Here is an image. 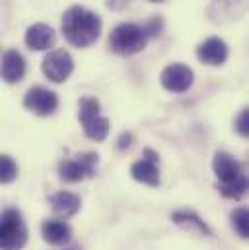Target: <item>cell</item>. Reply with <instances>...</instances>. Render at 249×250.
<instances>
[{"mask_svg": "<svg viewBox=\"0 0 249 250\" xmlns=\"http://www.w3.org/2000/svg\"><path fill=\"white\" fill-rule=\"evenodd\" d=\"M61 29L64 39L70 45H74L78 49H84V47L94 45L100 39L101 18L96 12H90L84 6L74 4L62 14Z\"/></svg>", "mask_w": 249, "mask_h": 250, "instance_id": "obj_1", "label": "cell"}, {"mask_svg": "<svg viewBox=\"0 0 249 250\" xmlns=\"http://www.w3.org/2000/svg\"><path fill=\"white\" fill-rule=\"evenodd\" d=\"M148 43V35L142 25L136 23H119L109 35V47L121 57H132L140 53Z\"/></svg>", "mask_w": 249, "mask_h": 250, "instance_id": "obj_2", "label": "cell"}, {"mask_svg": "<svg viewBox=\"0 0 249 250\" xmlns=\"http://www.w3.org/2000/svg\"><path fill=\"white\" fill-rule=\"evenodd\" d=\"M27 243V227L22 213L14 208L4 209L0 221V247L2 250H22Z\"/></svg>", "mask_w": 249, "mask_h": 250, "instance_id": "obj_3", "label": "cell"}, {"mask_svg": "<svg viewBox=\"0 0 249 250\" xmlns=\"http://www.w3.org/2000/svg\"><path fill=\"white\" fill-rule=\"evenodd\" d=\"M100 155L98 153H84L76 159H66L59 165V177L64 183H80L86 177H94L98 171Z\"/></svg>", "mask_w": 249, "mask_h": 250, "instance_id": "obj_4", "label": "cell"}, {"mask_svg": "<svg viewBox=\"0 0 249 250\" xmlns=\"http://www.w3.org/2000/svg\"><path fill=\"white\" fill-rule=\"evenodd\" d=\"M212 171H214V175H216L218 181H220L218 190H220V188L232 187V185L240 183V181L246 177L244 171H242L240 161H236V157H232L228 151H216V153H214Z\"/></svg>", "mask_w": 249, "mask_h": 250, "instance_id": "obj_5", "label": "cell"}, {"mask_svg": "<svg viewBox=\"0 0 249 250\" xmlns=\"http://www.w3.org/2000/svg\"><path fill=\"white\" fill-rule=\"evenodd\" d=\"M249 0H210L206 16L214 23H228L248 14Z\"/></svg>", "mask_w": 249, "mask_h": 250, "instance_id": "obj_6", "label": "cell"}, {"mask_svg": "<svg viewBox=\"0 0 249 250\" xmlns=\"http://www.w3.org/2000/svg\"><path fill=\"white\" fill-rule=\"evenodd\" d=\"M41 68H43V74H45L51 82L62 83V82H66L68 76L72 74V70H74V61H72V57H70L68 51H64V49H55V51H51V53L43 59Z\"/></svg>", "mask_w": 249, "mask_h": 250, "instance_id": "obj_7", "label": "cell"}, {"mask_svg": "<svg viewBox=\"0 0 249 250\" xmlns=\"http://www.w3.org/2000/svg\"><path fill=\"white\" fill-rule=\"evenodd\" d=\"M24 107L27 111H31L33 115H39V117H49L57 111L59 107V97L55 91L51 89H45L41 85H35L31 87L25 97H24Z\"/></svg>", "mask_w": 249, "mask_h": 250, "instance_id": "obj_8", "label": "cell"}, {"mask_svg": "<svg viewBox=\"0 0 249 250\" xmlns=\"http://www.w3.org/2000/svg\"><path fill=\"white\" fill-rule=\"evenodd\" d=\"M195 74L193 70L181 62L170 64L164 68L162 76H160V83L164 85V89L172 91V93H183L193 85Z\"/></svg>", "mask_w": 249, "mask_h": 250, "instance_id": "obj_9", "label": "cell"}, {"mask_svg": "<svg viewBox=\"0 0 249 250\" xmlns=\"http://www.w3.org/2000/svg\"><path fill=\"white\" fill-rule=\"evenodd\" d=\"M197 57L208 66H220L228 59V45L220 37H208L197 47Z\"/></svg>", "mask_w": 249, "mask_h": 250, "instance_id": "obj_10", "label": "cell"}, {"mask_svg": "<svg viewBox=\"0 0 249 250\" xmlns=\"http://www.w3.org/2000/svg\"><path fill=\"white\" fill-rule=\"evenodd\" d=\"M24 41L33 51H49L57 41V33L47 23H33L27 27Z\"/></svg>", "mask_w": 249, "mask_h": 250, "instance_id": "obj_11", "label": "cell"}, {"mask_svg": "<svg viewBox=\"0 0 249 250\" xmlns=\"http://www.w3.org/2000/svg\"><path fill=\"white\" fill-rule=\"evenodd\" d=\"M25 74V61L16 49H6L2 55V80L6 83H16Z\"/></svg>", "mask_w": 249, "mask_h": 250, "instance_id": "obj_12", "label": "cell"}, {"mask_svg": "<svg viewBox=\"0 0 249 250\" xmlns=\"http://www.w3.org/2000/svg\"><path fill=\"white\" fill-rule=\"evenodd\" d=\"M41 235L43 239L49 243V245H55V247H64L70 243L72 239V229L66 221L61 219H49L41 225Z\"/></svg>", "mask_w": 249, "mask_h": 250, "instance_id": "obj_13", "label": "cell"}, {"mask_svg": "<svg viewBox=\"0 0 249 250\" xmlns=\"http://www.w3.org/2000/svg\"><path fill=\"white\" fill-rule=\"evenodd\" d=\"M130 175H132L134 181H138V183H142V185L158 187V183H160L158 161H152V159L142 157L140 161L132 163V167H130Z\"/></svg>", "mask_w": 249, "mask_h": 250, "instance_id": "obj_14", "label": "cell"}, {"mask_svg": "<svg viewBox=\"0 0 249 250\" xmlns=\"http://www.w3.org/2000/svg\"><path fill=\"white\" fill-rule=\"evenodd\" d=\"M51 208L64 217H70L80 209V198L72 192L62 190V192H57L51 196Z\"/></svg>", "mask_w": 249, "mask_h": 250, "instance_id": "obj_15", "label": "cell"}, {"mask_svg": "<svg viewBox=\"0 0 249 250\" xmlns=\"http://www.w3.org/2000/svg\"><path fill=\"white\" fill-rule=\"evenodd\" d=\"M84 126V134L94 140V142H103L107 136H109V121L101 115H96V117H90V119H84L80 121Z\"/></svg>", "mask_w": 249, "mask_h": 250, "instance_id": "obj_16", "label": "cell"}, {"mask_svg": "<svg viewBox=\"0 0 249 250\" xmlns=\"http://www.w3.org/2000/svg\"><path fill=\"white\" fill-rule=\"evenodd\" d=\"M172 219L177 223V225H181L183 229H189V231H197V233H202V235H212V231L208 229V225L197 215V213H193V211H175L174 215H172Z\"/></svg>", "mask_w": 249, "mask_h": 250, "instance_id": "obj_17", "label": "cell"}, {"mask_svg": "<svg viewBox=\"0 0 249 250\" xmlns=\"http://www.w3.org/2000/svg\"><path fill=\"white\" fill-rule=\"evenodd\" d=\"M230 217H232L234 231L242 239H249V208H236Z\"/></svg>", "mask_w": 249, "mask_h": 250, "instance_id": "obj_18", "label": "cell"}, {"mask_svg": "<svg viewBox=\"0 0 249 250\" xmlns=\"http://www.w3.org/2000/svg\"><path fill=\"white\" fill-rule=\"evenodd\" d=\"M18 177V165L10 155H2L0 157V181L4 185L12 183Z\"/></svg>", "mask_w": 249, "mask_h": 250, "instance_id": "obj_19", "label": "cell"}, {"mask_svg": "<svg viewBox=\"0 0 249 250\" xmlns=\"http://www.w3.org/2000/svg\"><path fill=\"white\" fill-rule=\"evenodd\" d=\"M236 132L244 138H249V107H246L244 111H240V115L236 117Z\"/></svg>", "mask_w": 249, "mask_h": 250, "instance_id": "obj_20", "label": "cell"}, {"mask_svg": "<svg viewBox=\"0 0 249 250\" xmlns=\"http://www.w3.org/2000/svg\"><path fill=\"white\" fill-rule=\"evenodd\" d=\"M142 27H144V31H146L148 37H156V35H160L162 29H164V20H162L160 16H154V18H150Z\"/></svg>", "mask_w": 249, "mask_h": 250, "instance_id": "obj_21", "label": "cell"}, {"mask_svg": "<svg viewBox=\"0 0 249 250\" xmlns=\"http://www.w3.org/2000/svg\"><path fill=\"white\" fill-rule=\"evenodd\" d=\"M130 144H132V134L123 132V134L119 136V144H117V147H119V149H126V147H130Z\"/></svg>", "mask_w": 249, "mask_h": 250, "instance_id": "obj_22", "label": "cell"}, {"mask_svg": "<svg viewBox=\"0 0 249 250\" xmlns=\"http://www.w3.org/2000/svg\"><path fill=\"white\" fill-rule=\"evenodd\" d=\"M128 6V0H107V8L111 10H123Z\"/></svg>", "mask_w": 249, "mask_h": 250, "instance_id": "obj_23", "label": "cell"}, {"mask_svg": "<svg viewBox=\"0 0 249 250\" xmlns=\"http://www.w3.org/2000/svg\"><path fill=\"white\" fill-rule=\"evenodd\" d=\"M150 2H162V0H150Z\"/></svg>", "mask_w": 249, "mask_h": 250, "instance_id": "obj_24", "label": "cell"}, {"mask_svg": "<svg viewBox=\"0 0 249 250\" xmlns=\"http://www.w3.org/2000/svg\"><path fill=\"white\" fill-rule=\"evenodd\" d=\"M70 250H78V249H70Z\"/></svg>", "mask_w": 249, "mask_h": 250, "instance_id": "obj_25", "label": "cell"}]
</instances>
